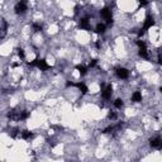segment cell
<instances>
[{
	"instance_id": "6da1fadb",
	"label": "cell",
	"mask_w": 162,
	"mask_h": 162,
	"mask_svg": "<svg viewBox=\"0 0 162 162\" xmlns=\"http://www.w3.org/2000/svg\"><path fill=\"white\" fill-rule=\"evenodd\" d=\"M28 66H31V67H38V69H39L41 71H47V70L51 69V66L46 62V59H43V58H36V59H33L32 62H28Z\"/></svg>"
},
{
	"instance_id": "7a4b0ae2",
	"label": "cell",
	"mask_w": 162,
	"mask_h": 162,
	"mask_svg": "<svg viewBox=\"0 0 162 162\" xmlns=\"http://www.w3.org/2000/svg\"><path fill=\"white\" fill-rule=\"evenodd\" d=\"M153 25H155V19L152 18L151 15H148L147 18H146V20H144V23H143V27L139 29V32H138V37H142L144 33H146L148 29L150 28H152Z\"/></svg>"
},
{
	"instance_id": "3957f363",
	"label": "cell",
	"mask_w": 162,
	"mask_h": 162,
	"mask_svg": "<svg viewBox=\"0 0 162 162\" xmlns=\"http://www.w3.org/2000/svg\"><path fill=\"white\" fill-rule=\"evenodd\" d=\"M135 43H137L138 48H139V51H138L139 56L142 57V58H146V59H148V58H150V56H148V51H147L146 42H143V41L138 39V41H135Z\"/></svg>"
},
{
	"instance_id": "277c9868",
	"label": "cell",
	"mask_w": 162,
	"mask_h": 162,
	"mask_svg": "<svg viewBox=\"0 0 162 162\" xmlns=\"http://www.w3.org/2000/svg\"><path fill=\"white\" fill-rule=\"evenodd\" d=\"M100 87H101V96H103V99L105 100L110 99V96L113 94V87L110 85H105L104 82L100 84Z\"/></svg>"
},
{
	"instance_id": "5b68a950",
	"label": "cell",
	"mask_w": 162,
	"mask_h": 162,
	"mask_svg": "<svg viewBox=\"0 0 162 162\" xmlns=\"http://www.w3.org/2000/svg\"><path fill=\"white\" fill-rule=\"evenodd\" d=\"M100 15L106 20V24L108 25H112L113 24V14H112V10L109 8H103L100 10Z\"/></svg>"
},
{
	"instance_id": "8992f818",
	"label": "cell",
	"mask_w": 162,
	"mask_h": 162,
	"mask_svg": "<svg viewBox=\"0 0 162 162\" xmlns=\"http://www.w3.org/2000/svg\"><path fill=\"white\" fill-rule=\"evenodd\" d=\"M14 10H15V14H18V15L24 14V13L28 10L27 0H20L19 3H16V5H15V8H14Z\"/></svg>"
},
{
	"instance_id": "52a82bcc",
	"label": "cell",
	"mask_w": 162,
	"mask_h": 162,
	"mask_svg": "<svg viewBox=\"0 0 162 162\" xmlns=\"http://www.w3.org/2000/svg\"><path fill=\"white\" fill-rule=\"evenodd\" d=\"M115 75L118 76L119 79L125 80V79L129 77V71H128L127 69H124V67H117V69H115Z\"/></svg>"
},
{
	"instance_id": "ba28073f",
	"label": "cell",
	"mask_w": 162,
	"mask_h": 162,
	"mask_svg": "<svg viewBox=\"0 0 162 162\" xmlns=\"http://www.w3.org/2000/svg\"><path fill=\"white\" fill-rule=\"evenodd\" d=\"M150 146L152 148H156V150H161L162 147V140L160 137H153L150 139Z\"/></svg>"
},
{
	"instance_id": "9c48e42d",
	"label": "cell",
	"mask_w": 162,
	"mask_h": 162,
	"mask_svg": "<svg viewBox=\"0 0 162 162\" xmlns=\"http://www.w3.org/2000/svg\"><path fill=\"white\" fill-rule=\"evenodd\" d=\"M79 25L81 29H85V31H90V22H89V18H81L79 20Z\"/></svg>"
},
{
	"instance_id": "30bf717a",
	"label": "cell",
	"mask_w": 162,
	"mask_h": 162,
	"mask_svg": "<svg viewBox=\"0 0 162 162\" xmlns=\"http://www.w3.org/2000/svg\"><path fill=\"white\" fill-rule=\"evenodd\" d=\"M74 87H77L79 90L81 91V94L82 95H86V94L89 92V89H87V86L85 85L84 82H74V85H72Z\"/></svg>"
},
{
	"instance_id": "8fae6325",
	"label": "cell",
	"mask_w": 162,
	"mask_h": 162,
	"mask_svg": "<svg viewBox=\"0 0 162 162\" xmlns=\"http://www.w3.org/2000/svg\"><path fill=\"white\" fill-rule=\"evenodd\" d=\"M122 123H118L117 125H109L108 128H105V129L103 130V133H105V134H108V133H113V132H115V130H118V129H120L122 128Z\"/></svg>"
},
{
	"instance_id": "7c38bea8",
	"label": "cell",
	"mask_w": 162,
	"mask_h": 162,
	"mask_svg": "<svg viewBox=\"0 0 162 162\" xmlns=\"http://www.w3.org/2000/svg\"><path fill=\"white\" fill-rule=\"evenodd\" d=\"M8 27H9V24H8L6 20L3 19V23H1V28H0V38H4L6 36V32H8Z\"/></svg>"
},
{
	"instance_id": "4fadbf2b",
	"label": "cell",
	"mask_w": 162,
	"mask_h": 162,
	"mask_svg": "<svg viewBox=\"0 0 162 162\" xmlns=\"http://www.w3.org/2000/svg\"><path fill=\"white\" fill-rule=\"evenodd\" d=\"M105 29H106V25L104 23H99V24H96L94 32H95L96 34H103V33H105Z\"/></svg>"
},
{
	"instance_id": "5bb4252c",
	"label": "cell",
	"mask_w": 162,
	"mask_h": 162,
	"mask_svg": "<svg viewBox=\"0 0 162 162\" xmlns=\"http://www.w3.org/2000/svg\"><path fill=\"white\" fill-rule=\"evenodd\" d=\"M132 101H135V103L142 101V94H140L139 91H134L133 95H132Z\"/></svg>"
},
{
	"instance_id": "9a60e30c",
	"label": "cell",
	"mask_w": 162,
	"mask_h": 162,
	"mask_svg": "<svg viewBox=\"0 0 162 162\" xmlns=\"http://www.w3.org/2000/svg\"><path fill=\"white\" fill-rule=\"evenodd\" d=\"M76 70L79 71V74L81 76H85V75H86V72H87V69L84 65H77V66H76Z\"/></svg>"
},
{
	"instance_id": "2e32d148",
	"label": "cell",
	"mask_w": 162,
	"mask_h": 162,
	"mask_svg": "<svg viewBox=\"0 0 162 162\" xmlns=\"http://www.w3.org/2000/svg\"><path fill=\"white\" fill-rule=\"evenodd\" d=\"M29 115H31L29 112H20L18 114V120H25V119L29 118Z\"/></svg>"
},
{
	"instance_id": "e0dca14e",
	"label": "cell",
	"mask_w": 162,
	"mask_h": 162,
	"mask_svg": "<svg viewBox=\"0 0 162 162\" xmlns=\"http://www.w3.org/2000/svg\"><path fill=\"white\" fill-rule=\"evenodd\" d=\"M20 137H22L23 139H29V138L33 137V133L32 132H29V130H23L22 134H20Z\"/></svg>"
},
{
	"instance_id": "ac0fdd59",
	"label": "cell",
	"mask_w": 162,
	"mask_h": 162,
	"mask_svg": "<svg viewBox=\"0 0 162 162\" xmlns=\"http://www.w3.org/2000/svg\"><path fill=\"white\" fill-rule=\"evenodd\" d=\"M32 28H33V31H34L36 33L42 32V29H43V27H42L41 23H33V24H32Z\"/></svg>"
},
{
	"instance_id": "d6986e66",
	"label": "cell",
	"mask_w": 162,
	"mask_h": 162,
	"mask_svg": "<svg viewBox=\"0 0 162 162\" xmlns=\"http://www.w3.org/2000/svg\"><path fill=\"white\" fill-rule=\"evenodd\" d=\"M16 51H18V56H19V58H20V59H24V58H25L24 49H22V48H18Z\"/></svg>"
},
{
	"instance_id": "ffe728a7",
	"label": "cell",
	"mask_w": 162,
	"mask_h": 162,
	"mask_svg": "<svg viewBox=\"0 0 162 162\" xmlns=\"http://www.w3.org/2000/svg\"><path fill=\"white\" fill-rule=\"evenodd\" d=\"M114 106H115V108H122V106H123V100L122 99H117L115 101H114Z\"/></svg>"
},
{
	"instance_id": "44dd1931",
	"label": "cell",
	"mask_w": 162,
	"mask_h": 162,
	"mask_svg": "<svg viewBox=\"0 0 162 162\" xmlns=\"http://www.w3.org/2000/svg\"><path fill=\"white\" fill-rule=\"evenodd\" d=\"M96 63H97V59H95V58H92L90 62H89V67H95L96 66Z\"/></svg>"
},
{
	"instance_id": "7402d4cb",
	"label": "cell",
	"mask_w": 162,
	"mask_h": 162,
	"mask_svg": "<svg viewBox=\"0 0 162 162\" xmlns=\"http://www.w3.org/2000/svg\"><path fill=\"white\" fill-rule=\"evenodd\" d=\"M108 118H109V119H113V120H114V119L117 118V114L114 113V112H110V113H109V115H108Z\"/></svg>"
},
{
	"instance_id": "603a6c76",
	"label": "cell",
	"mask_w": 162,
	"mask_h": 162,
	"mask_svg": "<svg viewBox=\"0 0 162 162\" xmlns=\"http://www.w3.org/2000/svg\"><path fill=\"white\" fill-rule=\"evenodd\" d=\"M138 3H139L142 6H146V5H148V0H138Z\"/></svg>"
},
{
	"instance_id": "cb8c5ba5",
	"label": "cell",
	"mask_w": 162,
	"mask_h": 162,
	"mask_svg": "<svg viewBox=\"0 0 162 162\" xmlns=\"http://www.w3.org/2000/svg\"><path fill=\"white\" fill-rule=\"evenodd\" d=\"M18 133H19V130H18V129H14V130L11 132V138H15V137H16V134H18Z\"/></svg>"
},
{
	"instance_id": "d4e9b609",
	"label": "cell",
	"mask_w": 162,
	"mask_h": 162,
	"mask_svg": "<svg viewBox=\"0 0 162 162\" xmlns=\"http://www.w3.org/2000/svg\"><path fill=\"white\" fill-rule=\"evenodd\" d=\"M95 47H96V48H100V41L96 42V43H95Z\"/></svg>"
}]
</instances>
